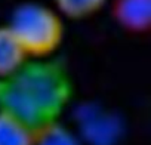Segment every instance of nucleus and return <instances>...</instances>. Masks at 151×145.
Listing matches in <instances>:
<instances>
[{
  "mask_svg": "<svg viewBox=\"0 0 151 145\" xmlns=\"http://www.w3.org/2000/svg\"><path fill=\"white\" fill-rule=\"evenodd\" d=\"M33 145H82V142L77 135L56 121L36 130Z\"/></svg>",
  "mask_w": 151,
  "mask_h": 145,
  "instance_id": "8",
  "label": "nucleus"
},
{
  "mask_svg": "<svg viewBox=\"0 0 151 145\" xmlns=\"http://www.w3.org/2000/svg\"><path fill=\"white\" fill-rule=\"evenodd\" d=\"M108 0H53L55 11L62 18L85 19L98 14Z\"/></svg>",
  "mask_w": 151,
  "mask_h": 145,
  "instance_id": "7",
  "label": "nucleus"
},
{
  "mask_svg": "<svg viewBox=\"0 0 151 145\" xmlns=\"http://www.w3.org/2000/svg\"><path fill=\"white\" fill-rule=\"evenodd\" d=\"M111 15L124 31L144 34L151 27V0H113Z\"/></svg>",
  "mask_w": 151,
  "mask_h": 145,
  "instance_id": "4",
  "label": "nucleus"
},
{
  "mask_svg": "<svg viewBox=\"0 0 151 145\" xmlns=\"http://www.w3.org/2000/svg\"><path fill=\"white\" fill-rule=\"evenodd\" d=\"M73 96V83L65 68L55 61H27L11 76L0 79V111L34 132L56 123Z\"/></svg>",
  "mask_w": 151,
  "mask_h": 145,
  "instance_id": "1",
  "label": "nucleus"
},
{
  "mask_svg": "<svg viewBox=\"0 0 151 145\" xmlns=\"http://www.w3.org/2000/svg\"><path fill=\"white\" fill-rule=\"evenodd\" d=\"M27 61L28 56L9 25H0V79L11 76Z\"/></svg>",
  "mask_w": 151,
  "mask_h": 145,
  "instance_id": "5",
  "label": "nucleus"
},
{
  "mask_svg": "<svg viewBox=\"0 0 151 145\" xmlns=\"http://www.w3.org/2000/svg\"><path fill=\"white\" fill-rule=\"evenodd\" d=\"M76 120L82 139L89 145H114L120 139V118L98 105L89 104L79 108Z\"/></svg>",
  "mask_w": 151,
  "mask_h": 145,
  "instance_id": "3",
  "label": "nucleus"
},
{
  "mask_svg": "<svg viewBox=\"0 0 151 145\" xmlns=\"http://www.w3.org/2000/svg\"><path fill=\"white\" fill-rule=\"evenodd\" d=\"M8 25L25 55L33 59L49 58L64 40L62 17L53 8L43 3L27 2L19 5Z\"/></svg>",
  "mask_w": 151,
  "mask_h": 145,
  "instance_id": "2",
  "label": "nucleus"
},
{
  "mask_svg": "<svg viewBox=\"0 0 151 145\" xmlns=\"http://www.w3.org/2000/svg\"><path fill=\"white\" fill-rule=\"evenodd\" d=\"M34 133L17 117L0 111V145H33Z\"/></svg>",
  "mask_w": 151,
  "mask_h": 145,
  "instance_id": "6",
  "label": "nucleus"
}]
</instances>
